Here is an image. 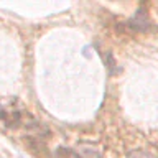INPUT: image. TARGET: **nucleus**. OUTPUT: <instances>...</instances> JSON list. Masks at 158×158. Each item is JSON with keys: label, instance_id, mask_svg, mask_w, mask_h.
Segmentation results:
<instances>
[{"label": "nucleus", "instance_id": "obj_1", "mask_svg": "<svg viewBox=\"0 0 158 158\" xmlns=\"http://www.w3.org/2000/svg\"><path fill=\"white\" fill-rule=\"evenodd\" d=\"M23 143H25V148L31 153V155L38 156V158H43V156H48L49 155V150L46 147V143H44L43 140H40L38 137H25L23 138Z\"/></svg>", "mask_w": 158, "mask_h": 158}, {"label": "nucleus", "instance_id": "obj_2", "mask_svg": "<svg viewBox=\"0 0 158 158\" xmlns=\"http://www.w3.org/2000/svg\"><path fill=\"white\" fill-rule=\"evenodd\" d=\"M54 158H82L77 152H74L73 148H66V147H59L54 152Z\"/></svg>", "mask_w": 158, "mask_h": 158}, {"label": "nucleus", "instance_id": "obj_3", "mask_svg": "<svg viewBox=\"0 0 158 158\" xmlns=\"http://www.w3.org/2000/svg\"><path fill=\"white\" fill-rule=\"evenodd\" d=\"M127 158H156V156L147 150H133L127 155Z\"/></svg>", "mask_w": 158, "mask_h": 158}]
</instances>
